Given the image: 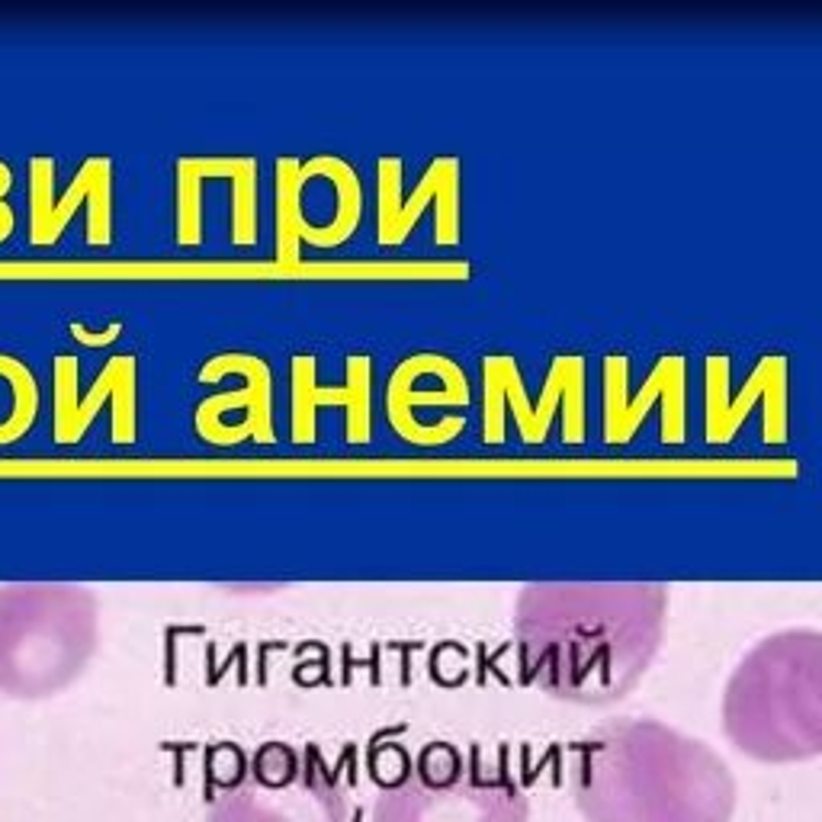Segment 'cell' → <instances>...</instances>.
I'll list each match as a JSON object with an SVG mask.
<instances>
[{"label":"cell","instance_id":"6da1fadb","mask_svg":"<svg viewBox=\"0 0 822 822\" xmlns=\"http://www.w3.org/2000/svg\"><path fill=\"white\" fill-rule=\"evenodd\" d=\"M668 626L662 581H534L514 601L518 678L566 703L623 700Z\"/></svg>","mask_w":822,"mask_h":822},{"label":"cell","instance_id":"7a4b0ae2","mask_svg":"<svg viewBox=\"0 0 822 822\" xmlns=\"http://www.w3.org/2000/svg\"><path fill=\"white\" fill-rule=\"evenodd\" d=\"M569 790L585 822H733L730 765L658 720H611L578 742Z\"/></svg>","mask_w":822,"mask_h":822},{"label":"cell","instance_id":"3957f363","mask_svg":"<svg viewBox=\"0 0 822 822\" xmlns=\"http://www.w3.org/2000/svg\"><path fill=\"white\" fill-rule=\"evenodd\" d=\"M723 736L745 758H822V630H778L755 643L723 691Z\"/></svg>","mask_w":822,"mask_h":822},{"label":"cell","instance_id":"277c9868","mask_svg":"<svg viewBox=\"0 0 822 822\" xmlns=\"http://www.w3.org/2000/svg\"><path fill=\"white\" fill-rule=\"evenodd\" d=\"M100 640L90 588L16 581L0 588V695L45 700L75 685Z\"/></svg>","mask_w":822,"mask_h":822},{"label":"cell","instance_id":"5b68a950","mask_svg":"<svg viewBox=\"0 0 822 822\" xmlns=\"http://www.w3.org/2000/svg\"><path fill=\"white\" fill-rule=\"evenodd\" d=\"M531 797L514 771L476 748L427 745L373 803V822H527Z\"/></svg>","mask_w":822,"mask_h":822},{"label":"cell","instance_id":"8992f818","mask_svg":"<svg viewBox=\"0 0 822 822\" xmlns=\"http://www.w3.org/2000/svg\"><path fill=\"white\" fill-rule=\"evenodd\" d=\"M337 771L315 752L267 742L212 790L206 822H347Z\"/></svg>","mask_w":822,"mask_h":822},{"label":"cell","instance_id":"52a82bcc","mask_svg":"<svg viewBox=\"0 0 822 822\" xmlns=\"http://www.w3.org/2000/svg\"><path fill=\"white\" fill-rule=\"evenodd\" d=\"M733 364L726 354H713L703 360V441L720 447L736 441L745 418L765 402V444H787L790 441V367L787 357L771 354L762 357L758 367L748 373L740 396H730Z\"/></svg>","mask_w":822,"mask_h":822},{"label":"cell","instance_id":"ba28073f","mask_svg":"<svg viewBox=\"0 0 822 822\" xmlns=\"http://www.w3.org/2000/svg\"><path fill=\"white\" fill-rule=\"evenodd\" d=\"M626 386L630 360L611 354L604 360V444H630L656 402L662 406V444L688 441V364L681 354H665L633 399Z\"/></svg>","mask_w":822,"mask_h":822},{"label":"cell","instance_id":"9c48e42d","mask_svg":"<svg viewBox=\"0 0 822 822\" xmlns=\"http://www.w3.org/2000/svg\"><path fill=\"white\" fill-rule=\"evenodd\" d=\"M402 158L386 155L376 165L379 177V219H376V238L379 245H402L414 232L418 219L427 206H434V242L441 247L459 245V158L456 155H437L427 170L418 177V187L406 200L402 193Z\"/></svg>","mask_w":822,"mask_h":822},{"label":"cell","instance_id":"30bf717a","mask_svg":"<svg viewBox=\"0 0 822 822\" xmlns=\"http://www.w3.org/2000/svg\"><path fill=\"white\" fill-rule=\"evenodd\" d=\"M81 203H90L87 245H110L113 242V162L107 155H90L75 174V180L68 184L62 200H55V158L36 155L30 162V242L33 245H55Z\"/></svg>","mask_w":822,"mask_h":822},{"label":"cell","instance_id":"8fae6325","mask_svg":"<svg viewBox=\"0 0 822 822\" xmlns=\"http://www.w3.org/2000/svg\"><path fill=\"white\" fill-rule=\"evenodd\" d=\"M225 373H242L247 386L242 392H222L197 409V431L209 444L257 441L274 444V376L254 354H219L200 370L203 382H219Z\"/></svg>","mask_w":822,"mask_h":822},{"label":"cell","instance_id":"7c38bea8","mask_svg":"<svg viewBox=\"0 0 822 822\" xmlns=\"http://www.w3.org/2000/svg\"><path fill=\"white\" fill-rule=\"evenodd\" d=\"M78 376L81 367L75 357L62 354L55 360V411H52V434L55 444H78L90 421L97 418V411L103 409V402L113 399V441L116 444H135L138 424H135V357L132 354H120L113 357L103 373L93 379L90 392L78 399Z\"/></svg>","mask_w":822,"mask_h":822},{"label":"cell","instance_id":"4fadbf2b","mask_svg":"<svg viewBox=\"0 0 822 822\" xmlns=\"http://www.w3.org/2000/svg\"><path fill=\"white\" fill-rule=\"evenodd\" d=\"M325 406H341L347 411V441L370 444L373 437V360L357 354L347 357L344 386H319L315 357H292V441H315V414Z\"/></svg>","mask_w":822,"mask_h":822},{"label":"cell","instance_id":"5bb4252c","mask_svg":"<svg viewBox=\"0 0 822 822\" xmlns=\"http://www.w3.org/2000/svg\"><path fill=\"white\" fill-rule=\"evenodd\" d=\"M427 364H431V354H414L392 370L389 386H386V414H389L392 431L402 441L418 444V447H441V444L456 441L466 431V418H447L441 424H418L411 409H418V406L463 409V406H469V386L466 389H441V392H418L414 379L427 370Z\"/></svg>","mask_w":822,"mask_h":822},{"label":"cell","instance_id":"9a60e30c","mask_svg":"<svg viewBox=\"0 0 822 822\" xmlns=\"http://www.w3.org/2000/svg\"><path fill=\"white\" fill-rule=\"evenodd\" d=\"M585 357L581 354H563L549 364L546 379H543V392L531 402V411L524 414V421H518V434L524 444H543L549 427H553V414L563 406V441L566 444H585L588 437V411H585Z\"/></svg>","mask_w":822,"mask_h":822},{"label":"cell","instance_id":"2e32d148","mask_svg":"<svg viewBox=\"0 0 822 822\" xmlns=\"http://www.w3.org/2000/svg\"><path fill=\"white\" fill-rule=\"evenodd\" d=\"M302 177H329L334 184V193H337V209H334V219L329 225H312L306 222L299 229V242H309L315 247H337L344 245L357 225H360V215H364V187H360V177L357 170L347 165L344 158L337 155H315L312 162L302 165Z\"/></svg>","mask_w":822,"mask_h":822},{"label":"cell","instance_id":"e0dca14e","mask_svg":"<svg viewBox=\"0 0 822 822\" xmlns=\"http://www.w3.org/2000/svg\"><path fill=\"white\" fill-rule=\"evenodd\" d=\"M302 162L284 155L277 158V264L280 267H299V242H296V225L306 222L302 215Z\"/></svg>","mask_w":822,"mask_h":822},{"label":"cell","instance_id":"ac0fdd59","mask_svg":"<svg viewBox=\"0 0 822 822\" xmlns=\"http://www.w3.org/2000/svg\"><path fill=\"white\" fill-rule=\"evenodd\" d=\"M10 187H13V174H10V167L0 162V242H7L10 232H13V225H16L13 209L3 203V197L10 193Z\"/></svg>","mask_w":822,"mask_h":822},{"label":"cell","instance_id":"d6986e66","mask_svg":"<svg viewBox=\"0 0 822 822\" xmlns=\"http://www.w3.org/2000/svg\"><path fill=\"white\" fill-rule=\"evenodd\" d=\"M120 331L123 325L116 322V325H110V329L103 331V334H93V331H87L84 325H71V334L81 341V344H90V347H100V344H110V341H116L120 337Z\"/></svg>","mask_w":822,"mask_h":822}]
</instances>
